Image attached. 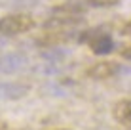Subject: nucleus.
Instances as JSON below:
<instances>
[{
  "label": "nucleus",
  "instance_id": "nucleus-1",
  "mask_svg": "<svg viewBox=\"0 0 131 130\" xmlns=\"http://www.w3.org/2000/svg\"><path fill=\"white\" fill-rule=\"evenodd\" d=\"M34 27V17L29 13H10L0 19V34L4 37H17L30 31Z\"/></svg>",
  "mask_w": 131,
  "mask_h": 130
},
{
  "label": "nucleus",
  "instance_id": "nucleus-2",
  "mask_svg": "<svg viewBox=\"0 0 131 130\" xmlns=\"http://www.w3.org/2000/svg\"><path fill=\"white\" fill-rule=\"evenodd\" d=\"M118 71H120V65L116 61H99V63L91 65L88 69V77L95 80H105V79L114 77Z\"/></svg>",
  "mask_w": 131,
  "mask_h": 130
},
{
  "label": "nucleus",
  "instance_id": "nucleus-3",
  "mask_svg": "<svg viewBox=\"0 0 131 130\" xmlns=\"http://www.w3.org/2000/svg\"><path fill=\"white\" fill-rule=\"evenodd\" d=\"M112 115L114 120L124 126L125 130H131V100H120L112 107Z\"/></svg>",
  "mask_w": 131,
  "mask_h": 130
},
{
  "label": "nucleus",
  "instance_id": "nucleus-4",
  "mask_svg": "<svg viewBox=\"0 0 131 130\" xmlns=\"http://www.w3.org/2000/svg\"><path fill=\"white\" fill-rule=\"evenodd\" d=\"M89 44H91V50L99 54V56H105V54H110L112 48H114V44H112L110 37H106V34H99V37L91 38L89 40Z\"/></svg>",
  "mask_w": 131,
  "mask_h": 130
},
{
  "label": "nucleus",
  "instance_id": "nucleus-5",
  "mask_svg": "<svg viewBox=\"0 0 131 130\" xmlns=\"http://www.w3.org/2000/svg\"><path fill=\"white\" fill-rule=\"evenodd\" d=\"M85 2L95 8H110V6H116L120 0H85Z\"/></svg>",
  "mask_w": 131,
  "mask_h": 130
},
{
  "label": "nucleus",
  "instance_id": "nucleus-6",
  "mask_svg": "<svg viewBox=\"0 0 131 130\" xmlns=\"http://www.w3.org/2000/svg\"><path fill=\"white\" fill-rule=\"evenodd\" d=\"M122 56H124L125 59H129V61H131V46H127V48H125V50L122 52Z\"/></svg>",
  "mask_w": 131,
  "mask_h": 130
},
{
  "label": "nucleus",
  "instance_id": "nucleus-7",
  "mask_svg": "<svg viewBox=\"0 0 131 130\" xmlns=\"http://www.w3.org/2000/svg\"><path fill=\"white\" fill-rule=\"evenodd\" d=\"M122 33H124V34H131V21H129V23H125V27L122 29Z\"/></svg>",
  "mask_w": 131,
  "mask_h": 130
},
{
  "label": "nucleus",
  "instance_id": "nucleus-8",
  "mask_svg": "<svg viewBox=\"0 0 131 130\" xmlns=\"http://www.w3.org/2000/svg\"><path fill=\"white\" fill-rule=\"evenodd\" d=\"M55 130H70V128H55Z\"/></svg>",
  "mask_w": 131,
  "mask_h": 130
}]
</instances>
